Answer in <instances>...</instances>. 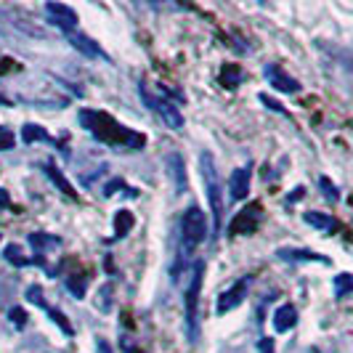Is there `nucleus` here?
<instances>
[{"label":"nucleus","mask_w":353,"mask_h":353,"mask_svg":"<svg viewBox=\"0 0 353 353\" xmlns=\"http://www.w3.org/2000/svg\"><path fill=\"white\" fill-rule=\"evenodd\" d=\"M200 165H202L207 200H210V207H213L215 234H221L223 231V189H221V178H218V170H215V160H213L210 151H202V154H200Z\"/></svg>","instance_id":"1"},{"label":"nucleus","mask_w":353,"mask_h":353,"mask_svg":"<svg viewBox=\"0 0 353 353\" xmlns=\"http://www.w3.org/2000/svg\"><path fill=\"white\" fill-rule=\"evenodd\" d=\"M202 274H204V263L197 260L194 268H191V277H189V284H186V327H189V337L191 343L197 340V306H200V290H202Z\"/></svg>","instance_id":"2"},{"label":"nucleus","mask_w":353,"mask_h":353,"mask_svg":"<svg viewBox=\"0 0 353 353\" xmlns=\"http://www.w3.org/2000/svg\"><path fill=\"white\" fill-rule=\"evenodd\" d=\"M138 93H141V98H144V104H147L149 109L154 111L162 122H165L170 130H181L184 128V114H181V109L173 104V101H167V98H162V96H154V93L149 91L147 85L141 83L138 85Z\"/></svg>","instance_id":"3"},{"label":"nucleus","mask_w":353,"mask_h":353,"mask_svg":"<svg viewBox=\"0 0 353 353\" xmlns=\"http://www.w3.org/2000/svg\"><path fill=\"white\" fill-rule=\"evenodd\" d=\"M204 237H207V218H204V213L197 207V204H191V207L184 213V218H181V239H184V250L186 253H191L197 244H202Z\"/></svg>","instance_id":"4"},{"label":"nucleus","mask_w":353,"mask_h":353,"mask_svg":"<svg viewBox=\"0 0 353 353\" xmlns=\"http://www.w3.org/2000/svg\"><path fill=\"white\" fill-rule=\"evenodd\" d=\"M260 221H263V210H260V204L258 202L247 204L244 210H239V213L234 215V221L228 223V234H234V237L253 234V231L260 226Z\"/></svg>","instance_id":"5"},{"label":"nucleus","mask_w":353,"mask_h":353,"mask_svg":"<svg viewBox=\"0 0 353 353\" xmlns=\"http://www.w3.org/2000/svg\"><path fill=\"white\" fill-rule=\"evenodd\" d=\"M247 287H250V279L244 277L239 279L231 290H226L221 297H218V306H215V314L223 316V314H228V311H234L237 306H242V300L247 297Z\"/></svg>","instance_id":"6"},{"label":"nucleus","mask_w":353,"mask_h":353,"mask_svg":"<svg viewBox=\"0 0 353 353\" xmlns=\"http://www.w3.org/2000/svg\"><path fill=\"white\" fill-rule=\"evenodd\" d=\"M45 14L51 19V24H56L58 30L74 32V27H77V14H74L69 6H64V3H45Z\"/></svg>","instance_id":"7"},{"label":"nucleus","mask_w":353,"mask_h":353,"mask_svg":"<svg viewBox=\"0 0 353 353\" xmlns=\"http://www.w3.org/2000/svg\"><path fill=\"white\" fill-rule=\"evenodd\" d=\"M266 77H268V85H274V88L281 91V93H297L300 91V83H297L295 77H290V74L284 72L279 64H268V67H266Z\"/></svg>","instance_id":"8"},{"label":"nucleus","mask_w":353,"mask_h":353,"mask_svg":"<svg viewBox=\"0 0 353 353\" xmlns=\"http://www.w3.org/2000/svg\"><path fill=\"white\" fill-rule=\"evenodd\" d=\"M69 35V43H72V48H77L80 54L91 56V58H104V61H109V56L104 54L101 48H98V43H93L88 35H80V32H67Z\"/></svg>","instance_id":"9"},{"label":"nucleus","mask_w":353,"mask_h":353,"mask_svg":"<svg viewBox=\"0 0 353 353\" xmlns=\"http://www.w3.org/2000/svg\"><path fill=\"white\" fill-rule=\"evenodd\" d=\"M228 189H231L234 200H244L250 191V167H237L228 178Z\"/></svg>","instance_id":"10"},{"label":"nucleus","mask_w":353,"mask_h":353,"mask_svg":"<svg viewBox=\"0 0 353 353\" xmlns=\"http://www.w3.org/2000/svg\"><path fill=\"white\" fill-rule=\"evenodd\" d=\"M167 162V175L173 178V184H175V189L178 191H184L186 189V170H184V157L181 154H175V151H170L165 157Z\"/></svg>","instance_id":"11"},{"label":"nucleus","mask_w":353,"mask_h":353,"mask_svg":"<svg viewBox=\"0 0 353 353\" xmlns=\"http://www.w3.org/2000/svg\"><path fill=\"white\" fill-rule=\"evenodd\" d=\"M295 324H297V308L295 306H290V303L279 306L277 314H274V330H277V332H290Z\"/></svg>","instance_id":"12"},{"label":"nucleus","mask_w":353,"mask_h":353,"mask_svg":"<svg viewBox=\"0 0 353 353\" xmlns=\"http://www.w3.org/2000/svg\"><path fill=\"white\" fill-rule=\"evenodd\" d=\"M277 255L281 260H316V263H330L327 258H321L319 253H311V250H295V247H281V250H277Z\"/></svg>","instance_id":"13"},{"label":"nucleus","mask_w":353,"mask_h":353,"mask_svg":"<svg viewBox=\"0 0 353 353\" xmlns=\"http://www.w3.org/2000/svg\"><path fill=\"white\" fill-rule=\"evenodd\" d=\"M45 175H48V178H51V184L58 186V189H61V191H64L67 197H72V200H77V191H74V186L69 184L67 178H64V173H61L58 167L48 162V165H45Z\"/></svg>","instance_id":"14"},{"label":"nucleus","mask_w":353,"mask_h":353,"mask_svg":"<svg viewBox=\"0 0 353 353\" xmlns=\"http://www.w3.org/2000/svg\"><path fill=\"white\" fill-rule=\"evenodd\" d=\"M303 221L308 223V226H314V228H321V231H334V228H337V221H334L332 215H327V213H316V210L306 213Z\"/></svg>","instance_id":"15"},{"label":"nucleus","mask_w":353,"mask_h":353,"mask_svg":"<svg viewBox=\"0 0 353 353\" xmlns=\"http://www.w3.org/2000/svg\"><path fill=\"white\" fill-rule=\"evenodd\" d=\"M30 244L35 247L37 255H43V250H45V247H58L61 239L54 237V234H45V231H35V234H30Z\"/></svg>","instance_id":"16"},{"label":"nucleus","mask_w":353,"mask_h":353,"mask_svg":"<svg viewBox=\"0 0 353 353\" xmlns=\"http://www.w3.org/2000/svg\"><path fill=\"white\" fill-rule=\"evenodd\" d=\"M133 226H136V218H133L130 210H120V213L114 215V234H117V237H128Z\"/></svg>","instance_id":"17"},{"label":"nucleus","mask_w":353,"mask_h":353,"mask_svg":"<svg viewBox=\"0 0 353 353\" xmlns=\"http://www.w3.org/2000/svg\"><path fill=\"white\" fill-rule=\"evenodd\" d=\"M21 138H24L27 144H35V141H51L48 130L43 128V125H35V122H30V125H24V128H21Z\"/></svg>","instance_id":"18"},{"label":"nucleus","mask_w":353,"mask_h":353,"mask_svg":"<svg viewBox=\"0 0 353 353\" xmlns=\"http://www.w3.org/2000/svg\"><path fill=\"white\" fill-rule=\"evenodd\" d=\"M221 83H223V88H237L242 83V69L237 64H226L221 69Z\"/></svg>","instance_id":"19"},{"label":"nucleus","mask_w":353,"mask_h":353,"mask_svg":"<svg viewBox=\"0 0 353 353\" xmlns=\"http://www.w3.org/2000/svg\"><path fill=\"white\" fill-rule=\"evenodd\" d=\"M67 287H69V292L80 300V297H85V292H88V277H83V274H69V277H67Z\"/></svg>","instance_id":"20"},{"label":"nucleus","mask_w":353,"mask_h":353,"mask_svg":"<svg viewBox=\"0 0 353 353\" xmlns=\"http://www.w3.org/2000/svg\"><path fill=\"white\" fill-rule=\"evenodd\" d=\"M111 292H114V287H111V284H101L98 297H96V308H98L101 314L111 311Z\"/></svg>","instance_id":"21"},{"label":"nucleus","mask_w":353,"mask_h":353,"mask_svg":"<svg viewBox=\"0 0 353 353\" xmlns=\"http://www.w3.org/2000/svg\"><path fill=\"white\" fill-rule=\"evenodd\" d=\"M6 260H8V263H14V266H19V268L32 263L30 258H24V253H21V247H19V244H8V247H6Z\"/></svg>","instance_id":"22"},{"label":"nucleus","mask_w":353,"mask_h":353,"mask_svg":"<svg viewBox=\"0 0 353 353\" xmlns=\"http://www.w3.org/2000/svg\"><path fill=\"white\" fill-rule=\"evenodd\" d=\"M353 290V277L351 274H340L334 279V295L337 297H345Z\"/></svg>","instance_id":"23"},{"label":"nucleus","mask_w":353,"mask_h":353,"mask_svg":"<svg viewBox=\"0 0 353 353\" xmlns=\"http://www.w3.org/2000/svg\"><path fill=\"white\" fill-rule=\"evenodd\" d=\"M27 300L30 303H35L37 308H48V303H45V297H43V287L40 284H32V287H27Z\"/></svg>","instance_id":"24"},{"label":"nucleus","mask_w":353,"mask_h":353,"mask_svg":"<svg viewBox=\"0 0 353 353\" xmlns=\"http://www.w3.org/2000/svg\"><path fill=\"white\" fill-rule=\"evenodd\" d=\"M14 147H17V136H14V130L0 125V151H11Z\"/></svg>","instance_id":"25"},{"label":"nucleus","mask_w":353,"mask_h":353,"mask_svg":"<svg viewBox=\"0 0 353 353\" xmlns=\"http://www.w3.org/2000/svg\"><path fill=\"white\" fill-rule=\"evenodd\" d=\"M45 311H48V316H51L56 324L61 327V332H64V334H74V327L69 324V321H67V316L61 314V311H56V308H45Z\"/></svg>","instance_id":"26"},{"label":"nucleus","mask_w":353,"mask_h":353,"mask_svg":"<svg viewBox=\"0 0 353 353\" xmlns=\"http://www.w3.org/2000/svg\"><path fill=\"white\" fill-rule=\"evenodd\" d=\"M319 186H321V191H324V197H327L330 202H337V200H340V194H337V186H334L330 178H319Z\"/></svg>","instance_id":"27"},{"label":"nucleus","mask_w":353,"mask_h":353,"mask_svg":"<svg viewBox=\"0 0 353 353\" xmlns=\"http://www.w3.org/2000/svg\"><path fill=\"white\" fill-rule=\"evenodd\" d=\"M8 319H11V324H14L17 330H24V327H27V314H24L21 308H11V311H8Z\"/></svg>","instance_id":"28"},{"label":"nucleus","mask_w":353,"mask_h":353,"mask_svg":"<svg viewBox=\"0 0 353 353\" xmlns=\"http://www.w3.org/2000/svg\"><path fill=\"white\" fill-rule=\"evenodd\" d=\"M260 101H263V104H266V107H268L271 111H279V114H287V109H284V107L279 104L277 98H268L266 93H260Z\"/></svg>","instance_id":"29"},{"label":"nucleus","mask_w":353,"mask_h":353,"mask_svg":"<svg viewBox=\"0 0 353 353\" xmlns=\"http://www.w3.org/2000/svg\"><path fill=\"white\" fill-rule=\"evenodd\" d=\"M117 189H125V181H122V178H114L111 184L104 186V194H107V197H111V194H114Z\"/></svg>","instance_id":"30"},{"label":"nucleus","mask_w":353,"mask_h":353,"mask_svg":"<svg viewBox=\"0 0 353 353\" xmlns=\"http://www.w3.org/2000/svg\"><path fill=\"white\" fill-rule=\"evenodd\" d=\"M260 353H277L274 351V340H271V337H263V340H260Z\"/></svg>","instance_id":"31"},{"label":"nucleus","mask_w":353,"mask_h":353,"mask_svg":"<svg viewBox=\"0 0 353 353\" xmlns=\"http://www.w3.org/2000/svg\"><path fill=\"white\" fill-rule=\"evenodd\" d=\"M96 353H114V351H111V345L107 343V340H101V337H98V343H96Z\"/></svg>","instance_id":"32"},{"label":"nucleus","mask_w":353,"mask_h":353,"mask_svg":"<svg viewBox=\"0 0 353 353\" xmlns=\"http://www.w3.org/2000/svg\"><path fill=\"white\" fill-rule=\"evenodd\" d=\"M6 207H11V197L6 189H0V210H6Z\"/></svg>","instance_id":"33"},{"label":"nucleus","mask_w":353,"mask_h":353,"mask_svg":"<svg viewBox=\"0 0 353 353\" xmlns=\"http://www.w3.org/2000/svg\"><path fill=\"white\" fill-rule=\"evenodd\" d=\"M0 107H11V101H8L6 96H0Z\"/></svg>","instance_id":"34"}]
</instances>
